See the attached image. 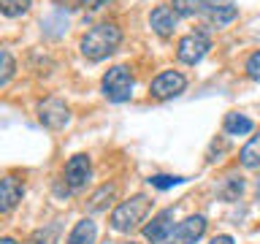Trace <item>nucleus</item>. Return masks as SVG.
Masks as SVG:
<instances>
[{"instance_id": "nucleus-2", "label": "nucleus", "mask_w": 260, "mask_h": 244, "mask_svg": "<svg viewBox=\"0 0 260 244\" xmlns=\"http://www.w3.org/2000/svg\"><path fill=\"white\" fill-rule=\"evenodd\" d=\"M149 206H152V201L146 198V195H133V198L122 201L119 206L111 211V228L117 233L136 231V228L144 223V217L149 215Z\"/></svg>"}, {"instance_id": "nucleus-5", "label": "nucleus", "mask_w": 260, "mask_h": 244, "mask_svg": "<svg viewBox=\"0 0 260 244\" xmlns=\"http://www.w3.org/2000/svg\"><path fill=\"white\" fill-rule=\"evenodd\" d=\"M184 87H187L184 73H179V71H162V73H157V76L152 79L149 95L154 98V101H171V98L182 95Z\"/></svg>"}, {"instance_id": "nucleus-27", "label": "nucleus", "mask_w": 260, "mask_h": 244, "mask_svg": "<svg viewBox=\"0 0 260 244\" xmlns=\"http://www.w3.org/2000/svg\"><path fill=\"white\" fill-rule=\"evenodd\" d=\"M125 244H136V241H125Z\"/></svg>"}, {"instance_id": "nucleus-20", "label": "nucleus", "mask_w": 260, "mask_h": 244, "mask_svg": "<svg viewBox=\"0 0 260 244\" xmlns=\"http://www.w3.org/2000/svg\"><path fill=\"white\" fill-rule=\"evenodd\" d=\"M14 71H16V63H14V57L8 54L3 46H0V84H6V81L14 76Z\"/></svg>"}, {"instance_id": "nucleus-25", "label": "nucleus", "mask_w": 260, "mask_h": 244, "mask_svg": "<svg viewBox=\"0 0 260 244\" xmlns=\"http://www.w3.org/2000/svg\"><path fill=\"white\" fill-rule=\"evenodd\" d=\"M0 244H19V241H16V239H8V236H6V239H0Z\"/></svg>"}, {"instance_id": "nucleus-10", "label": "nucleus", "mask_w": 260, "mask_h": 244, "mask_svg": "<svg viewBox=\"0 0 260 244\" xmlns=\"http://www.w3.org/2000/svg\"><path fill=\"white\" fill-rule=\"evenodd\" d=\"M171 231H174V209H162L152 217L149 225H144V239L152 244H162L168 241Z\"/></svg>"}, {"instance_id": "nucleus-12", "label": "nucleus", "mask_w": 260, "mask_h": 244, "mask_svg": "<svg viewBox=\"0 0 260 244\" xmlns=\"http://www.w3.org/2000/svg\"><path fill=\"white\" fill-rule=\"evenodd\" d=\"M22 195H24V187L16 176H3L0 179V215L16 209V203L22 201Z\"/></svg>"}, {"instance_id": "nucleus-23", "label": "nucleus", "mask_w": 260, "mask_h": 244, "mask_svg": "<svg viewBox=\"0 0 260 244\" xmlns=\"http://www.w3.org/2000/svg\"><path fill=\"white\" fill-rule=\"evenodd\" d=\"M209 244H236V241H233V236H228V233H219V236H214V239H211Z\"/></svg>"}, {"instance_id": "nucleus-16", "label": "nucleus", "mask_w": 260, "mask_h": 244, "mask_svg": "<svg viewBox=\"0 0 260 244\" xmlns=\"http://www.w3.org/2000/svg\"><path fill=\"white\" fill-rule=\"evenodd\" d=\"M209 0H171V6H174V11L179 16H195V14H203V8H206Z\"/></svg>"}, {"instance_id": "nucleus-22", "label": "nucleus", "mask_w": 260, "mask_h": 244, "mask_svg": "<svg viewBox=\"0 0 260 244\" xmlns=\"http://www.w3.org/2000/svg\"><path fill=\"white\" fill-rule=\"evenodd\" d=\"M247 76L260 81V49H257L255 54H249V60H247Z\"/></svg>"}, {"instance_id": "nucleus-18", "label": "nucleus", "mask_w": 260, "mask_h": 244, "mask_svg": "<svg viewBox=\"0 0 260 244\" xmlns=\"http://www.w3.org/2000/svg\"><path fill=\"white\" fill-rule=\"evenodd\" d=\"M114 193H117V187H114V185H103L101 190H98V193L92 195V201H89V209H92V211H101V209H106V206L111 203Z\"/></svg>"}, {"instance_id": "nucleus-7", "label": "nucleus", "mask_w": 260, "mask_h": 244, "mask_svg": "<svg viewBox=\"0 0 260 244\" xmlns=\"http://www.w3.org/2000/svg\"><path fill=\"white\" fill-rule=\"evenodd\" d=\"M203 16H206V22L211 27H228L236 16H239V6L233 3V0H209L206 8H203Z\"/></svg>"}, {"instance_id": "nucleus-3", "label": "nucleus", "mask_w": 260, "mask_h": 244, "mask_svg": "<svg viewBox=\"0 0 260 244\" xmlns=\"http://www.w3.org/2000/svg\"><path fill=\"white\" fill-rule=\"evenodd\" d=\"M133 73L127 65H114V68L103 76V95L111 103H125L133 95Z\"/></svg>"}, {"instance_id": "nucleus-13", "label": "nucleus", "mask_w": 260, "mask_h": 244, "mask_svg": "<svg viewBox=\"0 0 260 244\" xmlns=\"http://www.w3.org/2000/svg\"><path fill=\"white\" fill-rule=\"evenodd\" d=\"M255 128V122H252L247 114H239V111H231L225 114V122H222V130L228 136H247L249 130Z\"/></svg>"}, {"instance_id": "nucleus-24", "label": "nucleus", "mask_w": 260, "mask_h": 244, "mask_svg": "<svg viewBox=\"0 0 260 244\" xmlns=\"http://www.w3.org/2000/svg\"><path fill=\"white\" fill-rule=\"evenodd\" d=\"M79 3H81V6H101L103 0H79Z\"/></svg>"}, {"instance_id": "nucleus-14", "label": "nucleus", "mask_w": 260, "mask_h": 244, "mask_svg": "<svg viewBox=\"0 0 260 244\" xmlns=\"http://www.w3.org/2000/svg\"><path fill=\"white\" fill-rule=\"evenodd\" d=\"M95 236H98V225L92 220H79L65 244H95Z\"/></svg>"}, {"instance_id": "nucleus-6", "label": "nucleus", "mask_w": 260, "mask_h": 244, "mask_svg": "<svg viewBox=\"0 0 260 244\" xmlns=\"http://www.w3.org/2000/svg\"><path fill=\"white\" fill-rule=\"evenodd\" d=\"M203 233H206V217H203V215H192V217L182 220V223L171 231L166 244H195Z\"/></svg>"}, {"instance_id": "nucleus-19", "label": "nucleus", "mask_w": 260, "mask_h": 244, "mask_svg": "<svg viewBox=\"0 0 260 244\" xmlns=\"http://www.w3.org/2000/svg\"><path fill=\"white\" fill-rule=\"evenodd\" d=\"M241 190H244V182H241V176H239V179H236V176H228V179H225V185L219 187L217 193L222 195L225 201H236V198L241 195Z\"/></svg>"}, {"instance_id": "nucleus-8", "label": "nucleus", "mask_w": 260, "mask_h": 244, "mask_svg": "<svg viewBox=\"0 0 260 244\" xmlns=\"http://www.w3.org/2000/svg\"><path fill=\"white\" fill-rule=\"evenodd\" d=\"M38 119L44 122L46 128L60 130V128L68 125L71 111H68V106H65L60 98H49V101H44V103L38 106Z\"/></svg>"}, {"instance_id": "nucleus-21", "label": "nucleus", "mask_w": 260, "mask_h": 244, "mask_svg": "<svg viewBox=\"0 0 260 244\" xmlns=\"http://www.w3.org/2000/svg\"><path fill=\"white\" fill-rule=\"evenodd\" d=\"M182 182H184V176H168V174L149 176V185L157 187V190H168V187H176V185H182Z\"/></svg>"}, {"instance_id": "nucleus-26", "label": "nucleus", "mask_w": 260, "mask_h": 244, "mask_svg": "<svg viewBox=\"0 0 260 244\" xmlns=\"http://www.w3.org/2000/svg\"><path fill=\"white\" fill-rule=\"evenodd\" d=\"M255 190H257V195H260V176H257V182H255Z\"/></svg>"}, {"instance_id": "nucleus-11", "label": "nucleus", "mask_w": 260, "mask_h": 244, "mask_svg": "<svg viewBox=\"0 0 260 244\" xmlns=\"http://www.w3.org/2000/svg\"><path fill=\"white\" fill-rule=\"evenodd\" d=\"M176 22H179V14H176L171 6H157V8L149 14V27L157 33L160 38H171V36H174Z\"/></svg>"}, {"instance_id": "nucleus-9", "label": "nucleus", "mask_w": 260, "mask_h": 244, "mask_svg": "<svg viewBox=\"0 0 260 244\" xmlns=\"http://www.w3.org/2000/svg\"><path fill=\"white\" fill-rule=\"evenodd\" d=\"M89 174H92V163H89L87 155H73L65 163V185L71 190H81L89 182Z\"/></svg>"}, {"instance_id": "nucleus-4", "label": "nucleus", "mask_w": 260, "mask_h": 244, "mask_svg": "<svg viewBox=\"0 0 260 244\" xmlns=\"http://www.w3.org/2000/svg\"><path fill=\"white\" fill-rule=\"evenodd\" d=\"M209 49H211V41H209L206 33H187V36L179 38V44H176V57H179V63H184V65H195L209 54Z\"/></svg>"}, {"instance_id": "nucleus-15", "label": "nucleus", "mask_w": 260, "mask_h": 244, "mask_svg": "<svg viewBox=\"0 0 260 244\" xmlns=\"http://www.w3.org/2000/svg\"><path fill=\"white\" fill-rule=\"evenodd\" d=\"M239 160H241L244 168H260V128H257V133L241 146Z\"/></svg>"}, {"instance_id": "nucleus-17", "label": "nucleus", "mask_w": 260, "mask_h": 244, "mask_svg": "<svg viewBox=\"0 0 260 244\" xmlns=\"http://www.w3.org/2000/svg\"><path fill=\"white\" fill-rule=\"evenodd\" d=\"M32 6V0H0V14L11 16V19H16V16L27 14Z\"/></svg>"}, {"instance_id": "nucleus-1", "label": "nucleus", "mask_w": 260, "mask_h": 244, "mask_svg": "<svg viewBox=\"0 0 260 244\" xmlns=\"http://www.w3.org/2000/svg\"><path fill=\"white\" fill-rule=\"evenodd\" d=\"M119 41H122V30L117 24L101 22L81 38V54H84L89 63H101L119 46Z\"/></svg>"}]
</instances>
